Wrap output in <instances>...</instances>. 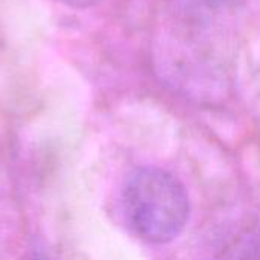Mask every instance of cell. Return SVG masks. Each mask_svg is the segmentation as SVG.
Listing matches in <instances>:
<instances>
[{
    "label": "cell",
    "instance_id": "7a4b0ae2",
    "mask_svg": "<svg viewBox=\"0 0 260 260\" xmlns=\"http://www.w3.org/2000/svg\"><path fill=\"white\" fill-rule=\"evenodd\" d=\"M232 260H260V232L244 236L239 241Z\"/></svg>",
    "mask_w": 260,
    "mask_h": 260
},
{
    "label": "cell",
    "instance_id": "277c9868",
    "mask_svg": "<svg viewBox=\"0 0 260 260\" xmlns=\"http://www.w3.org/2000/svg\"><path fill=\"white\" fill-rule=\"evenodd\" d=\"M37 260H44V259H37Z\"/></svg>",
    "mask_w": 260,
    "mask_h": 260
},
{
    "label": "cell",
    "instance_id": "3957f363",
    "mask_svg": "<svg viewBox=\"0 0 260 260\" xmlns=\"http://www.w3.org/2000/svg\"><path fill=\"white\" fill-rule=\"evenodd\" d=\"M61 3H64L66 6L70 8H76V9H85V8H91L96 3H99L101 0H58Z\"/></svg>",
    "mask_w": 260,
    "mask_h": 260
},
{
    "label": "cell",
    "instance_id": "6da1fadb",
    "mask_svg": "<svg viewBox=\"0 0 260 260\" xmlns=\"http://www.w3.org/2000/svg\"><path fill=\"white\" fill-rule=\"evenodd\" d=\"M122 212L128 229L143 242L161 245L186 227L190 201L183 183L160 168L136 169L122 189Z\"/></svg>",
    "mask_w": 260,
    "mask_h": 260
}]
</instances>
